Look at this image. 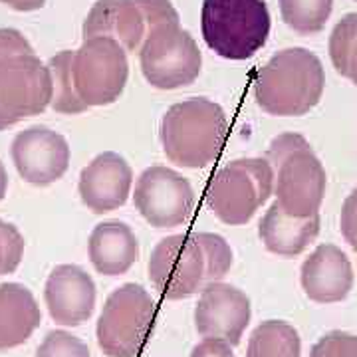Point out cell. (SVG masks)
I'll return each instance as SVG.
<instances>
[{
  "label": "cell",
  "instance_id": "obj_29",
  "mask_svg": "<svg viewBox=\"0 0 357 357\" xmlns=\"http://www.w3.org/2000/svg\"><path fill=\"white\" fill-rule=\"evenodd\" d=\"M340 229H342L345 243L357 252V187L347 195L344 206H342Z\"/></svg>",
  "mask_w": 357,
  "mask_h": 357
},
{
  "label": "cell",
  "instance_id": "obj_28",
  "mask_svg": "<svg viewBox=\"0 0 357 357\" xmlns=\"http://www.w3.org/2000/svg\"><path fill=\"white\" fill-rule=\"evenodd\" d=\"M145 16L149 32L153 28L169 24H178V13L171 0H133Z\"/></svg>",
  "mask_w": 357,
  "mask_h": 357
},
{
  "label": "cell",
  "instance_id": "obj_22",
  "mask_svg": "<svg viewBox=\"0 0 357 357\" xmlns=\"http://www.w3.org/2000/svg\"><path fill=\"white\" fill-rule=\"evenodd\" d=\"M72 58H74V52L62 50L58 52L56 56H52L50 62H48L52 74V88H54L50 105L54 112L66 115L84 114V112L89 109L88 105L79 100L76 86H74Z\"/></svg>",
  "mask_w": 357,
  "mask_h": 357
},
{
  "label": "cell",
  "instance_id": "obj_26",
  "mask_svg": "<svg viewBox=\"0 0 357 357\" xmlns=\"http://www.w3.org/2000/svg\"><path fill=\"white\" fill-rule=\"evenodd\" d=\"M36 357H91L88 345L64 330H54L40 344Z\"/></svg>",
  "mask_w": 357,
  "mask_h": 357
},
{
  "label": "cell",
  "instance_id": "obj_17",
  "mask_svg": "<svg viewBox=\"0 0 357 357\" xmlns=\"http://www.w3.org/2000/svg\"><path fill=\"white\" fill-rule=\"evenodd\" d=\"M84 38H114L128 52L139 50L149 26L133 0H96L84 22Z\"/></svg>",
  "mask_w": 357,
  "mask_h": 357
},
{
  "label": "cell",
  "instance_id": "obj_14",
  "mask_svg": "<svg viewBox=\"0 0 357 357\" xmlns=\"http://www.w3.org/2000/svg\"><path fill=\"white\" fill-rule=\"evenodd\" d=\"M44 300L52 319L60 326H82L96 307V284L76 264H60L52 270L44 288Z\"/></svg>",
  "mask_w": 357,
  "mask_h": 357
},
{
  "label": "cell",
  "instance_id": "obj_7",
  "mask_svg": "<svg viewBox=\"0 0 357 357\" xmlns=\"http://www.w3.org/2000/svg\"><path fill=\"white\" fill-rule=\"evenodd\" d=\"M274 192V171L266 159H236L208 181L204 199L218 220L243 227Z\"/></svg>",
  "mask_w": 357,
  "mask_h": 357
},
{
  "label": "cell",
  "instance_id": "obj_12",
  "mask_svg": "<svg viewBox=\"0 0 357 357\" xmlns=\"http://www.w3.org/2000/svg\"><path fill=\"white\" fill-rule=\"evenodd\" d=\"M13 163L26 183L46 187L64 177L70 167V145L58 131L34 126L13 141Z\"/></svg>",
  "mask_w": 357,
  "mask_h": 357
},
{
  "label": "cell",
  "instance_id": "obj_27",
  "mask_svg": "<svg viewBox=\"0 0 357 357\" xmlns=\"http://www.w3.org/2000/svg\"><path fill=\"white\" fill-rule=\"evenodd\" d=\"M310 357H357V335L345 332L326 333L312 347Z\"/></svg>",
  "mask_w": 357,
  "mask_h": 357
},
{
  "label": "cell",
  "instance_id": "obj_33",
  "mask_svg": "<svg viewBox=\"0 0 357 357\" xmlns=\"http://www.w3.org/2000/svg\"><path fill=\"white\" fill-rule=\"evenodd\" d=\"M6 189H8V175H6V169L0 163V201L6 197Z\"/></svg>",
  "mask_w": 357,
  "mask_h": 357
},
{
  "label": "cell",
  "instance_id": "obj_8",
  "mask_svg": "<svg viewBox=\"0 0 357 357\" xmlns=\"http://www.w3.org/2000/svg\"><path fill=\"white\" fill-rule=\"evenodd\" d=\"M139 64L145 79L159 89L191 86L201 74L203 56L197 42L181 24L153 28L139 48Z\"/></svg>",
  "mask_w": 357,
  "mask_h": 357
},
{
  "label": "cell",
  "instance_id": "obj_3",
  "mask_svg": "<svg viewBox=\"0 0 357 357\" xmlns=\"http://www.w3.org/2000/svg\"><path fill=\"white\" fill-rule=\"evenodd\" d=\"M229 137L227 114L206 98L171 105L161 119V143L167 159L178 167L203 169L215 163Z\"/></svg>",
  "mask_w": 357,
  "mask_h": 357
},
{
  "label": "cell",
  "instance_id": "obj_31",
  "mask_svg": "<svg viewBox=\"0 0 357 357\" xmlns=\"http://www.w3.org/2000/svg\"><path fill=\"white\" fill-rule=\"evenodd\" d=\"M191 357H236L232 351V345L225 340L217 337H204L203 342L192 347Z\"/></svg>",
  "mask_w": 357,
  "mask_h": 357
},
{
  "label": "cell",
  "instance_id": "obj_23",
  "mask_svg": "<svg viewBox=\"0 0 357 357\" xmlns=\"http://www.w3.org/2000/svg\"><path fill=\"white\" fill-rule=\"evenodd\" d=\"M330 58L340 76L357 88V13L345 14L333 26L330 36Z\"/></svg>",
  "mask_w": 357,
  "mask_h": 357
},
{
  "label": "cell",
  "instance_id": "obj_9",
  "mask_svg": "<svg viewBox=\"0 0 357 357\" xmlns=\"http://www.w3.org/2000/svg\"><path fill=\"white\" fill-rule=\"evenodd\" d=\"M72 77L88 107L109 105L119 100L128 84V50L114 38H84L72 58Z\"/></svg>",
  "mask_w": 357,
  "mask_h": 357
},
{
  "label": "cell",
  "instance_id": "obj_5",
  "mask_svg": "<svg viewBox=\"0 0 357 357\" xmlns=\"http://www.w3.org/2000/svg\"><path fill=\"white\" fill-rule=\"evenodd\" d=\"M201 32L220 58L248 60L270 36L266 0H203Z\"/></svg>",
  "mask_w": 357,
  "mask_h": 357
},
{
  "label": "cell",
  "instance_id": "obj_4",
  "mask_svg": "<svg viewBox=\"0 0 357 357\" xmlns=\"http://www.w3.org/2000/svg\"><path fill=\"white\" fill-rule=\"evenodd\" d=\"M264 159L274 171V195L282 211L298 218L319 215L328 177L306 137L282 133L272 139Z\"/></svg>",
  "mask_w": 357,
  "mask_h": 357
},
{
  "label": "cell",
  "instance_id": "obj_20",
  "mask_svg": "<svg viewBox=\"0 0 357 357\" xmlns=\"http://www.w3.org/2000/svg\"><path fill=\"white\" fill-rule=\"evenodd\" d=\"M260 241L272 255L294 258L302 255L319 234V215L298 218L286 215L280 204L274 203L258 225Z\"/></svg>",
  "mask_w": 357,
  "mask_h": 357
},
{
  "label": "cell",
  "instance_id": "obj_24",
  "mask_svg": "<svg viewBox=\"0 0 357 357\" xmlns=\"http://www.w3.org/2000/svg\"><path fill=\"white\" fill-rule=\"evenodd\" d=\"M278 4L282 20L302 36L324 30L333 10V0H278Z\"/></svg>",
  "mask_w": 357,
  "mask_h": 357
},
{
  "label": "cell",
  "instance_id": "obj_16",
  "mask_svg": "<svg viewBox=\"0 0 357 357\" xmlns=\"http://www.w3.org/2000/svg\"><path fill=\"white\" fill-rule=\"evenodd\" d=\"M306 296L318 304H335L347 298L354 288V268L342 248L335 244H319L307 256L300 270Z\"/></svg>",
  "mask_w": 357,
  "mask_h": 357
},
{
  "label": "cell",
  "instance_id": "obj_2",
  "mask_svg": "<svg viewBox=\"0 0 357 357\" xmlns=\"http://www.w3.org/2000/svg\"><path fill=\"white\" fill-rule=\"evenodd\" d=\"M324 88L326 72L318 56L306 48H286L256 74L255 100L270 115L300 117L318 105Z\"/></svg>",
  "mask_w": 357,
  "mask_h": 357
},
{
  "label": "cell",
  "instance_id": "obj_11",
  "mask_svg": "<svg viewBox=\"0 0 357 357\" xmlns=\"http://www.w3.org/2000/svg\"><path fill=\"white\" fill-rule=\"evenodd\" d=\"M133 203L139 215L155 229L185 225L195 208L191 183L169 167H149L135 183Z\"/></svg>",
  "mask_w": 357,
  "mask_h": 357
},
{
  "label": "cell",
  "instance_id": "obj_10",
  "mask_svg": "<svg viewBox=\"0 0 357 357\" xmlns=\"http://www.w3.org/2000/svg\"><path fill=\"white\" fill-rule=\"evenodd\" d=\"M52 93L50 68L36 52L0 60V131L42 114L52 103Z\"/></svg>",
  "mask_w": 357,
  "mask_h": 357
},
{
  "label": "cell",
  "instance_id": "obj_35",
  "mask_svg": "<svg viewBox=\"0 0 357 357\" xmlns=\"http://www.w3.org/2000/svg\"><path fill=\"white\" fill-rule=\"evenodd\" d=\"M356 2H357V0H356Z\"/></svg>",
  "mask_w": 357,
  "mask_h": 357
},
{
  "label": "cell",
  "instance_id": "obj_15",
  "mask_svg": "<svg viewBox=\"0 0 357 357\" xmlns=\"http://www.w3.org/2000/svg\"><path fill=\"white\" fill-rule=\"evenodd\" d=\"M133 185V171L119 153L98 155L79 175V197L91 213L103 215L123 206Z\"/></svg>",
  "mask_w": 357,
  "mask_h": 357
},
{
  "label": "cell",
  "instance_id": "obj_30",
  "mask_svg": "<svg viewBox=\"0 0 357 357\" xmlns=\"http://www.w3.org/2000/svg\"><path fill=\"white\" fill-rule=\"evenodd\" d=\"M30 52H34V48L22 36V32L14 28H0V60L16 54H30Z\"/></svg>",
  "mask_w": 357,
  "mask_h": 357
},
{
  "label": "cell",
  "instance_id": "obj_21",
  "mask_svg": "<svg viewBox=\"0 0 357 357\" xmlns=\"http://www.w3.org/2000/svg\"><path fill=\"white\" fill-rule=\"evenodd\" d=\"M298 330L282 319H266L256 328L246 347V357H300Z\"/></svg>",
  "mask_w": 357,
  "mask_h": 357
},
{
  "label": "cell",
  "instance_id": "obj_32",
  "mask_svg": "<svg viewBox=\"0 0 357 357\" xmlns=\"http://www.w3.org/2000/svg\"><path fill=\"white\" fill-rule=\"evenodd\" d=\"M44 2H46V0H18L13 8L14 10H20V13H30V10H38V8H42Z\"/></svg>",
  "mask_w": 357,
  "mask_h": 357
},
{
  "label": "cell",
  "instance_id": "obj_19",
  "mask_svg": "<svg viewBox=\"0 0 357 357\" xmlns=\"http://www.w3.org/2000/svg\"><path fill=\"white\" fill-rule=\"evenodd\" d=\"M42 321L34 294L18 282L0 284V349L26 344Z\"/></svg>",
  "mask_w": 357,
  "mask_h": 357
},
{
  "label": "cell",
  "instance_id": "obj_18",
  "mask_svg": "<svg viewBox=\"0 0 357 357\" xmlns=\"http://www.w3.org/2000/svg\"><path fill=\"white\" fill-rule=\"evenodd\" d=\"M89 260L103 276H121L139 258V241L129 225L105 220L91 230Z\"/></svg>",
  "mask_w": 357,
  "mask_h": 357
},
{
  "label": "cell",
  "instance_id": "obj_13",
  "mask_svg": "<svg viewBox=\"0 0 357 357\" xmlns=\"http://www.w3.org/2000/svg\"><path fill=\"white\" fill-rule=\"evenodd\" d=\"M252 318L248 296L225 282L206 284L195 307V328L203 337H217L232 347L241 344Z\"/></svg>",
  "mask_w": 357,
  "mask_h": 357
},
{
  "label": "cell",
  "instance_id": "obj_1",
  "mask_svg": "<svg viewBox=\"0 0 357 357\" xmlns=\"http://www.w3.org/2000/svg\"><path fill=\"white\" fill-rule=\"evenodd\" d=\"M232 266L230 244L213 232H185L159 241L149 258V280L165 300L191 298L220 282Z\"/></svg>",
  "mask_w": 357,
  "mask_h": 357
},
{
  "label": "cell",
  "instance_id": "obj_25",
  "mask_svg": "<svg viewBox=\"0 0 357 357\" xmlns=\"http://www.w3.org/2000/svg\"><path fill=\"white\" fill-rule=\"evenodd\" d=\"M24 236L14 225L0 218V276L13 274L24 256Z\"/></svg>",
  "mask_w": 357,
  "mask_h": 357
},
{
  "label": "cell",
  "instance_id": "obj_6",
  "mask_svg": "<svg viewBox=\"0 0 357 357\" xmlns=\"http://www.w3.org/2000/svg\"><path fill=\"white\" fill-rule=\"evenodd\" d=\"M157 319V304L139 284H123L107 296L98 319V345L107 357H137Z\"/></svg>",
  "mask_w": 357,
  "mask_h": 357
},
{
  "label": "cell",
  "instance_id": "obj_34",
  "mask_svg": "<svg viewBox=\"0 0 357 357\" xmlns=\"http://www.w3.org/2000/svg\"><path fill=\"white\" fill-rule=\"evenodd\" d=\"M0 2H2V4H8V6H10V8H13L14 4H16V2H18V0H0Z\"/></svg>",
  "mask_w": 357,
  "mask_h": 357
}]
</instances>
